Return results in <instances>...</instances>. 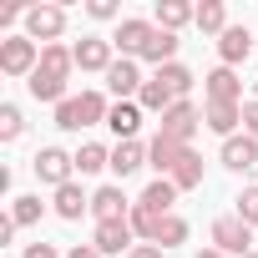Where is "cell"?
I'll return each mask as SVG.
<instances>
[{
  "label": "cell",
  "mask_w": 258,
  "mask_h": 258,
  "mask_svg": "<svg viewBox=\"0 0 258 258\" xmlns=\"http://www.w3.org/2000/svg\"><path fill=\"white\" fill-rule=\"evenodd\" d=\"M26 86H31V96H36V101H56V106L66 101V81H56V76H46V71H31V81H26Z\"/></svg>",
  "instance_id": "26"
},
{
  "label": "cell",
  "mask_w": 258,
  "mask_h": 258,
  "mask_svg": "<svg viewBox=\"0 0 258 258\" xmlns=\"http://www.w3.org/2000/svg\"><path fill=\"white\" fill-rule=\"evenodd\" d=\"M86 208H91V198H86V192H81L76 182H66V187H56V213H61L66 223H76V218H81Z\"/></svg>",
  "instance_id": "22"
},
{
  "label": "cell",
  "mask_w": 258,
  "mask_h": 258,
  "mask_svg": "<svg viewBox=\"0 0 258 258\" xmlns=\"http://www.w3.org/2000/svg\"><path fill=\"white\" fill-rule=\"evenodd\" d=\"M106 126L121 137V142H137V126H142V106L137 101H116L111 106V116H106Z\"/></svg>",
  "instance_id": "12"
},
{
  "label": "cell",
  "mask_w": 258,
  "mask_h": 258,
  "mask_svg": "<svg viewBox=\"0 0 258 258\" xmlns=\"http://www.w3.org/2000/svg\"><path fill=\"white\" fill-rule=\"evenodd\" d=\"M101 167H111V152H106L101 142H86V147L76 152V172L86 177V172H101Z\"/></svg>",
  "instance_id": "27"
},
{
  "label": "cell",
  "mask_w": 258,
  "mask_h": 258,
  "mask_svg": "<svg viewBox=\"0 0 258 258\" xmlns=\"http://www.w3.org/2000/svg\"><path fill=\"white\" fill-rule=\"evenodd\" d=\"M126 258H162V248H157V243H137V248L126 253Z\"/></svg>",
  "instance_id": "39"
},
{
  "label": "cell",
  "mask_w": 258,
  "mask_h": 258,
  "mask_svg": "<svg viewBox=\"0 0 258 258\" xmlns=\"http://www.w3.org/2000/svg\"><path fill=\"white\" fill-rule=\"evenodd\" d=\"M31 167H36V177H41V182H51V187H66V182H71V172H76V157H66L61 147H41Z\"/></svg>",
  "instance_id": "5"
},
{
  "label": "cell",
  "mask_w": 258,
  "mask_h": 258,
  "mask_svg": "<svg viewBox=\"0 0 258 258\" xmlns=\"http://www.w3.org/2000/svg\"><path fill=\"white\" fill-rule=\"evenodd\" d=\"M213 248L248 258V253H253V228H248L238 213H233V218H218V223H213Z\"/></svg>",
  "instance_id": "2"
},
{
  "label": "cell",
  "mask_w": 258,
  "mask_h": 258,
  "mask_svg": "<svg viewBox=\"0 0 258 258\" xmlns=\"http://www.w3.org/2000/svg\"><path fill=\"white\" fill-rule=\"evenodd\" d=\"M248 51H253V36H248V26H228V31L218 36V56H223V66H238Z\"/></svg>",
  "instance_id": "13"
},
{
  "label": "cell",
  "mask_w": 258,
  "mask_h": 258,
  "mask_svg": "<svg viewBox=\"0 0 258 258\" xmlns=\"http://www.w3.org/2000/svg\"><path fill=\"white\" fill-rule=\"evenodd\" d=\"M147 61H157V71L162 66H172V56H177V36L172 31H152V41H147V51H142Z\"/></svg>",
  "instance_id": "25"
},
{
  "label": "cell",
  "mask_w": 258,
  "mask_h": 258,
  "mask_svg": "<svg viewBox=\"0 0 258 258\" xmlns=\"http://www.w3.org/2000/svg\"><path fill=\"white\" fill-rule=\"evenodd\" d=\"M41 66V51L31 36H11V41H0V71L6 76H31Z\"/></svg>",
  "instance_id": "1"
},
{
  "label": "cell",
  "mask_w": 258,
  "mask_h": 258,
  "mask_svg": "<svg viewBox=\"0 0 258 258\" xmlns=\"http://www.w3.org/2000/svg\"><path fill=\"white\" fill-rule=\"evenodd\" d=\"M91 248L106 258V253H132V223H96V233H91Z\"/></svg>",
  "instance_id": "7"
},
{
  "label": "cell",
  "mask_w": 258,
  "mask_h": 258,
  "mask_svg": "<svg viewBox=\"0 0 258 258\" xmlns=\"http://www.w3.org/2000/svg\"><path fill=\"white\" fill-rule=\"evenodd\" d=\"M41 213H46V203H41V198H16V208H11L16 228H31V223H41Z\"/></svg>",
  "instance_id": "32"
},
{
  "label": "cell",
  "mask_w": 258,
  "mask_h": 258,
  "mask_svg": "<svg viewBox=\"0 0 258 258\" xmlns=\"http://www.w3.org/2000/svg\"><path fill=\"white\" fill-rule=\"evenodd\" d=\"M157 76H162V81L172 86V96H177V101H182V96L192 91V71H187V66H177V61H172V66H162Z\"/></svg>",
  "instance_id": "31"
},
{
  "label": "cell",
  "mask_w": 258,
  "mask_h": 258,
  "mask_svg": "<svg viewBox=\"0 0 258 258\" xmlns=\"http://www.w3.org/2000/svg\"><path fill=\"white\" fill-rule=\"evenodd\" d=\"M223 167L228 172H248V167H258V142L243 132V137H228L223 142Z\"/></svg>",
  "instance_id": "10"
},
{
  "label": "cell",
  "mask_w": 258,
  "mask_h": 258,
  "mask_svg": "<svg viewBox=\"0 0 258 258\" xmlns=\"http://www.w3.org/2000/svg\"><path fill=\"white\" fill-rule=\"evenodd\" d=\"M238 96H243V81H238L233 66L208 71V101H233V106H238Z\"/></svg>",
  "instance_id": "14"
},
{
  "label": "cell",
  "mask_w": 258,
  "mask_h": 258,
  "mask_svg": "<svg viewBox=\"0 0 258 258\" xmlns=\"http://www.w3.org/2000/svg\"><path fill=\"white\" fill-rule=\"evenodd\" d=\"M243 132L258 142V101H243Z\"/></svg>",
  "instance_id": "36"
},
{
  "label": "cell",
  "mask_w": 258,
  "mask_h": 258,
  "mask_svg": "<svg viewBox=\"0 0 258 258\" xmlns=\"http://www.w3.org/2000/svg\"><path fill=\"white\" fill-rule=\"evenodd\" d=\"M71 56H76V66H81V71H111V66H116V61H111V41H101V36L76 41V46H71Z\"/></svg>",
  "instance_id": "8"
},
{
  "label": "cell",
  "mask_w": 258,
  "mask_h": 258,
  "mask_svg": "<svg viewBox=\"0 0 258 258\" xmlns=\"http://www.w3.org/2000/svg\"><path fill=\"white\" fill-rule=\"evenodd\" d=\"M76 101H81V121H86V126H96V121H106V116H111V106H106V96H101V91H81Z\"/></svg>",
  "instance_id": "28"
},
{
  "label": "cell",
  "mask_w": 258,
  "mask_h": 258,
  "mask_svg": "<svg viewBox=\"0 0 258 258\" xmlns=\"http://www.w3.org/2000/svg\"><path fill=\"white\" fill-rule=\"evenodd\" d=\"M106 86H111V91H116V96L126 101V96H142V86H147V81H142L137 61H126V56H121V61H116V66L106 71Z\"/></svg>",
  "instance_id": "11"
},
{
  "label": "cell",
  "mask_w": 258,
  "mask_h": 258,
  "mask_svg": "<svg viewBox=\"0 0 258 258\" xmlns=\"http://www.w3.org/2000/svg\"><path fill=\"white\" fill-rule=\"evenodd\" d=\"M137 203H142V208H152V213H162V218H167V208H172V203H177V187H172V177H157V182H152V187H147V192H142V198H137Z\"/></svg>",
  "instance_id": "23"
},
{
  "label": "cell",
  "mask_w": 258,
  "mask_h": 258,
  "mask_svg": "<svg viewBox=\"0 0 258 258\" xmlns=\"http://www.w3.org/2000/svg\"><path fill=\"white\" fill-rule=\"evenodd\" d=\"M198 121H203V116H198V106H192V101H177V106H167V111H162L157 137H172V142H182V147H187V142H192V132H198Z\"/></svg>",
  "instance_id": "4"
},
{
  "label": "cell",
  "mask_w": 258,
  "mask_h": 258,
  "mask_svg": "<svg viewBox=\"0 0 258 258\" xmlns=\"http://www.w3.org/2000/svg\"><path fill=\"white\" fill-rule=\"evenodd\" d=\"M152 31H157L152 21H137V16H132V21H121V26H116V36H111V46H121V56L132 61V56H142V51H147V41H152Z\"/></svg>",
  "instance_id": "6"
},
{
  "label": "cell",
  "mask_w": 258,
  "mask_h": 258,
  "mask_svg": "<svg viewBox=\"0 0 258 258\" xmlns=\"http://www.w3.org/2000/svg\"><path fill=\"white\" fill-rule=\"evenodd\" d=\"M177 243H187V223H182L177 213H167L162 228H157V248H177Z\"/></svg>",
  "instance_id": "29"
},
{
  "label": "cell",
  "mask_w": 258,
  "mask_h": 258,
  "mask_svg": "<svg viewBox=\"0 0 258 258\" xmlns=\"http://www.w3.org/2000/svg\"><path fill=\"white\" fill-rule=\"evenodd\" d=\"M61 31H66V11H61V6H31V11H26V36H31V41L56 46Z\"/></svg>",
  "instance_id": "3"
},
{
  "label": "cell",
  "mask_w": 258,
  "mask_h": 258,
  "mask_svg": "<svg viewBox=\"0 0 258 258\" xmlns=\"http://www.w3.org/2000/svg\"><path fill=\"white\" fill-rule=\"evenodd\" d=\"M21 132H26V116H21V106H11V101H6V106H0V137L16 142Z\"/></svg>",
  "instance_id": "34"
},
{
  "label": "cell",
  "mask_w": 258,
  "mask_h": 258,
  "mask_svg": "<svg viewBox=\"0 0 258 258\" xmlns=\"http://www.w3.org/2000/svg\"><path fill=\"white\" fill-rule=\"evenodd\" d=\"M91 213H96V223H121L132 213V203L121 198V187H96L91 192Z\"/></svg>",
  "instance_id": "9"
},
{
  "label": "cell",
  "mask_w": 258,
  "mask_h": 258,
  "mask_svg": "<svg viewBox=\"0 0 258 258\" xmlns=\"http://www.w3.org/2000/svg\"><path fill=\"white\" fill-rule=\"evenodd\" d=\"M248 258H258V253H248Z\"/></svg>",
  "instance_id": "42"
},
{
  "label": "cell",
  "mask_w": 258,
  "mask_h": 258,
  "mask_svg": "<svg viewBox=\"0 0 258 258\" xmlns=\"http://www.w3.org/2000/svg\"><path fill=\"white\" fill-rule=\"evenodd\" d=\"M238 218H243L248 228H258V187H243V198H238Z\"/></svg>",
  "instance_id": "35"
},
{
  "label": "cell",
  "mask_w": 258,
  "mask_h": 258,
  "mask_svg": "<svg viewBox=\"0 0 258 258\" xmlns=\"http://www.w3.org/2000/svg\"><path fill=\"white\" fill-rule=\"evenodd\" d=\"M172 187H177V192H187V187H203V157H198L192 147H187V152H182V162L172 167Z\"/></svg>",
  "instance_id": "21"
},
{
  "label": "cell",
  "mask_w": 258,
  "mask_h": 258,
  "mask_svg": "<svg viewBox=\"0 0 258 258\" xmlns=\"http://www.w3.org/2000/svg\"><path fill=\"white\" fill-rule=\"evenodd\" d=\"M137 106H142V111H167V106H177V96H172V86H167L162 76H152V81L142 86Z\"/></svg>",
  "instance_id": "20"
},
{
  "label": "cell",
  "mask_w": 258,
  "mask_h": 258,
  "mask_svg": "<svg viewBox=\"0 0 258 258\" xmlns=\"http://www.w3.org/2000/svg\"><path fill=\"white\" fill-rule=\"evenodd\" d=\"M198 258H223V253H218V248H203V253H198Z\"/></svg>",
  "instance_id": "41"
},
{
  "label": "cell",
  "mask_w": 258,
  "mask_h": 258,
  "mask_svg": "<svg viewBox=\"0 0 258 258\" xmlns=\"http://www.w3.org/2000/svg\"><path fill=\"white\" fill-rule=\"evenodd\" d=\"M66 258H101V253H96V248H91V243H76V248H71V253H66Z\"/></svg>",
  "instance_id": "40"
},
{
  "label": "cell",
  "mask_w": 258,
  "mask_h": 258,
  "mask_svg": "<svg viewBox=\"0 0 258 258\" xmlns=\"http://www.w3.org/2000/svg\"><path fill=\"white\" fill-rule=\"evenodd\" d=\"M126 223H132V233H137V238H147V243H157V228H162V213H152V208H142V203H132V213H126Z\"/></svg>",
  "instance_id": "24"
},
{
  "label": "cell",
  "mask_w": 258,
  "mask_h": 258,
  "mask_svg": "<svg viewBox=\"0 0 258 258\" xmlns=\"http://www.w3.org/2000/svg\"><path fill=\"white\" fill-rule=\"evenodd\" d=\"M56 126H61V132H81V126H86V121H81V101H76V96H66V101L56 106Z\"/></svg>",
  "instance_id": "33"
},
{
  "label": "cell",
  "mask_w": 258,
  "mask_h": 258,
  "mask_svg": "<svg viewBox=\"0 0 258 258\" xmlns=\"http://www.w3.org/2000/svg\"><path fill=\"white\" fill-rule=\"evenodd\" d=\"M198 26H203V31H218V36H223V31H228V11L218 6V0H203V6H198Z\"/></svg>",
  "instance_id": "30"
},
{
  "label": "cell",
  "mask_w": 258,
  "mask_h": 258,
  "mask_svg": "<svg viewBox=\"0 0 258 258\" xmlns=\"http://www.w3.org/2000/svg\"><path fill=\"white\" fill-rule=\"evenodd\" d=\"M86 11H91L96 21H111V16H116V0H91V6H86Z\"/></svg>",
  "instance_id": "37"
},
{
  "label": "cell",
  "mask_w": 258,
  "mask_h": 258,
  "mask_svg": "<svg viewBox=\"0 0 258 258\" xmlns=\"http://www.w3.org/2000/svg\"><path fill=\"white\" fill-rule=\"evenodd\" d=\"M137 167H147V147H142V142H116V152H111V172H116V177H132Z\"/></svg>",
  "instance_id": "16"
},
{
  "label": "cell",
  "mask_w": 258,
  "mask_h": 258,
  "mask_svg": "<svg viewBox=\"0 0 258 258\" xmlns=\"http://www.w3.org/2000/svg\"><path fill=\"white\" fill-rule=\"evenodd\" d=\"M243 121V106H233V101H208V126H213V132L228 142L233 137V126Z\"/></svg>",
  "instance_id": "18"
},
{
  "label": "cell",
  "mask_w": 258,
  "mask_h": 258,
  "mask_svg": "<svg viewBox=\"0 0 258 258\" xmlns=\"http://www.w3.org/2000/svg\"><path fill=\"white\" fill-rule=\"evenodd\" d=\"M182 152H187L182 142H172V137H152V147H147V162H152L162 177H172V167L182 162Z\"/></svg>",
  "instance_id": "15"
},
{
  "label": "cell",
  "mask_w": 258,
  "mask_h": 258,
  "mask_svg": "<svg viewBox=\"0 0 258 258\" xmlns=\"http://www.w3.org/2000/svg\"><path fill=\"white\" fill-rule=\"evenodd\" d=\"M187 21H198V11L187 6V0H157V31L177 36V26H187Z\"/></svg>",
  "instance_id": "17"
},
{
  "label": "cell",
  "mask_w": 258,
  "mask_h": 258,
  "mask_svg": "<svg viewBox=\"0 0 258 258\" xmlns=\"http://www.w3.org/2000/svg\"><path fill=\"white\" fill-rule=\"evenodd\" d=\"M71 66H76V56H71L61 41H56V46H41V66H36V71H46V76L66 81V76H71Z\"/></svg>",
  "instance_id": "19"
},
{
  "label": "cell",
  "mask_w": 258,
  "mask_h": 258,
  "mask_svg": "<svg viewBox=\"0 0 258 258\" xmlns=\"http://www.w3.org/2000/svg\"><path fill=\"white\" fill-rule=\"evenodd\" d=\"M21 258H61V253H56V248H51V243H31V248H26V253H21Z\"/></svg>",
  "instance_id": "38"
}]
</instances>
